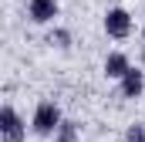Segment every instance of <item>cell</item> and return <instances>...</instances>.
<instances>
[{
    "label": "cell",
    "mask_w": 145,
    "mask_h": 142,
    "mask_svg": "<svg viewBox=\"0 0 145 142\" xmlns=\"http://www.w3.org/2000/svg\"><path fill=\"white\" fill-rule=\"evenodd\" d=\"M47 44H51V47H61V51H68V47H71V31H64V27H54V31L47 34Z\"/></svg>",
    "instance_id": "ba28073f"
},
{
    "label": "cell",
    "mask_w": 145,
    "mask_h": 142,
    "mask_svg": "<svg viewBox=\"0 0 145 142\" xmlns=\"http://www.w3.org/2000/svg\"><path fill=\"white\" fill-rule=\"evenodd\" d=\"M142 91H145V71L142 68H128V74L121 78V91L118 95L121 98H138Z\"/></svg>",
    "instance_id": "5b68a950"
},
{
    "label": "cell",
    "mask_w": 145,
    "mask_h": 142,
    "mask_svg": "<svg viewBox=\"0 0 145 142\" xmlns=\"http://www.w3.org/2000/svg\"><path fill=\"white\" fill-rule=\"evenodd\" d=\"M132 68V61H128V54H121V51H111L108 58H105V78H115V81H121L125 74Z\"/></svg>",
    "instance_id": "8992f818"
},
{
    "label": "cell",
    "mask_w": 145,
    "mask_h": 142,
    "mask_svg": "<svg viewBox=\"0 0 145 142\" xmlns=\"http://www.w3.org/2000/svg\"><path fill=\"white\" fill-rule=\"evenodd\" d=\"M54 139H57V142H78V122H71V118H64V122L57 125Z\"/></svg>",
    "instance_id": "52a82bcc"
},
{
    "label": "cell",
    "mask_w": 145,
    "mask_h": 142,
    "mask_svg": "<svg viewBox=\"0 0 145 142\" xmlns=\"http://www.w3.org/2000/svg\"><path fill=\"white\" fill-rule=\"evenodd\" d=\"M142 61H145V47H142Z\"/></svg>",
    "instance_id": "30bf717a"
},
{
    "label": "cell",
    "mask_w": 145,
    "mask_h": 142,
    "mask_svg": "<svg viewBox=\"0 0 145 142\" xmlns=\"http://www.w3.org/2000/svg\"><path fill=\"white\" fill-rule=\"evenodd\" d=\"M105 34L115 37V41H125V37L132 34V14L125 7H111L108 14H105Z\"/></svg>",
    "instance_id": "7a4b0ae2"
},
{
    "label": "cell",
    "mask_w": 145,
    "mask_h": 142,
    "mask_svg": "<svg viewBox=\"0 0 145 142\" xmlns=\"http://www.w3.org/2000/svg\"><path fill=\"white\" fill-rule=\"evenodd\" d=\"M0 132H3V142H24V135H27V125L20 122L14 105L0 108Z\"/></svg>",
    "instance_id": "3957f363"
},
{
    "label": "cell",
    "mask_w": 145,
    "mask_h": 142,
    "mask_svg": "<svg viewBox=\"0 0 145 142\" xmlns=\"http://www.w3.org/2000/svg\"><path fill=\"white\" fill-rule=\"evenodd\" d=\"M61 122H64V118H61V108L54 105V102H40V105L34 108V118H31V129H34L37 135H54Z\"/></svg>",
    "instance_id": "6da1fadb"
},
{
    "label": "cell",
    "mask_w": 145,
    "mask_h": 142,
    "mask_svg": "<svg viewBox=\"0 0 145 142\" xmlns=\"http://www.w3.org/2000/svg\"><path fill=\"white\" fill-rule=\"evenodd\" d=\"M142 41H145V27H142Z\"/></svg>",
    "instance_id": "8fae6325"
},
{
    "label": "cell",
    "mask_w": 145,
    "mask_h": 142,
    "mask_svg": "<svg viewBox=\"0 0 145 142\" xmlns=\"http://www.w3.org/2000/svg\"><path fill=\"white\" fill-rule=\"evenodd\" d=\"M57 10H61L57 0H31V3H27V14H31L34 24H51V20L57 17Z\"/></svg>",
    "instance_id": "277c9868"
},
{
    "label": "cell",
    "mask_w": 145,
    "mask_h": 142,
    "mask_svg": "<svg viewBox=\"0 0 145 142\" xmlns=\"http://www.w3.org/2000/svg\"><path fill=\"white\" fill-rule=\"evenodd\" d=\"M125 142H145V125H138V122L128 125L125 129Z\"/></svg>",
    "instance_id": "9c48e42d"
}]
</instances>
